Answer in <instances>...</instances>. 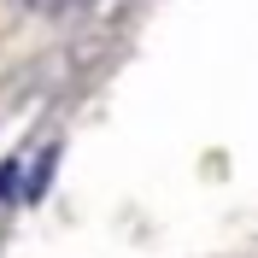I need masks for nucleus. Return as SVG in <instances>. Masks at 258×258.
I'll return each instance as SVG.
<instances>
[{
  "label": "nucleus",
  "instance_id": "1",
  "mask_svg": "<svg viewBox=\"0 0 258 258\" xmlns=\"http://www.w3.org/2000/svg\"><path fill=\"white\" fill-rule=\"evenodd\" d=\"M12 176H18V159H6L0 164V200H6V188H12Z\"/></svg>",
  "mask_w": 258,
  "mask_h": 258
}]
</instances>
